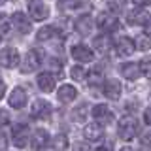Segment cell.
Listing matches in <instances>:
<instances>
[{
	"label": "cell",
	"instance_id": "1",
	"mask_svg": "<svg viewBox=\"0 0 151 151\" xmlns=\"http://www.w3.org/2000/svg\"><path fill=\"white\" fill-rule=\"evenodd\" d=\"M138 130H140V123L136 117H125V119H121L119 129H117V132H119V136L123 140H132L138 134Z\"/></svg>",
	"mask_w": 151,
	"mask_h": 151
},
{
	"label": "cell",
	"instance_id": "2",
	"mask_svg": "<svg viewBox=\"0 0 151 151\" xmlns=\"http://www.w3.org/2000/svg\"><path fill=\"white\" fill-rule=\"evenodd\" d=\"M96 25L106 32H115L119 28V19L115 15H111V13H100L96 19Z\"/></svg>",
	"mask_w": 151,
	"mask_h": 151
},
{
	"label": "cell",
	"instance_id": "3",
	"mask_svg": "<svg viewBox=\"0 0 151 151\" xmlns=\"http://www.w3.org/2000/svg\"><path fill=\"white\" fill-rule=\"evenodd\" d=\"M28 12H30V17L34 21H44L47 17V6L42 0H28Z\"/></svg>",
	"mask_w": 151,
	"mask_h": 151
},
{
	"label": "cell",
	"instance_id": "4",
	"mask_svg": "<svg viewBox=\"0 0 151 151\" xmlns=\"http://www.w3.org/2000/svg\"><path fill=\"white\" fill-rule=\"evenodd\" d=\"M30 115L34 117V119H49L51 115V104L45 102V100H36L34 106L30 108Z\"/></svg>",
	"mask_w": 151,
	"mask_h": 151
},
{
	"label": "cell",
	"instance_id": "5",
	"mask_svg": "<svg viewBox=\"0 0 151 151\" xmlns=\"http://www.w3.org/2000/svg\"><path fill=\"white\" fill-rule=\"evenodd\" d=\"M28 138H30V132H28V127L25 123H21V125H17L13 129V144L17 147H25L28 144Z\"/></svg>",
	"mask_w": 151,
	"mask_h": 151
},
{
	"label": "cell",
	"instance_id": "6",
	"mask_svg": "<svg viewBox=\"0 0 151 151\" xmlns=\"http://www.w3.org/2000/svg\"><path fill=\"white\" fill-rule=\"evenodd\" d=\"M38 66H40V57H38V53H36L34 49L28 51V53L25 55V59H23L21 70H23L25 74H28V72H34Z\"/></svg>",
	"mask_w": 151,
	"mask_h": 151
},
{
	"label": "cell",
	"instance_id": "7",
	"mask_svg": "<svg viewBox=\"0 0 151 151\" xmlns=\"http://www.w3.org/2000/svg\"><path fill=\"white\" fill-rule=\"evenodd\" d=\"M72 57L78 63H89V60H93V51H91V47L78 44L72 47Z\"/></svg>",
	"mask_w": 151,
	"mask_h": 151
},
{
	"label": "cell",
	"instance_id": "8",
	"mask_svg": "<svg viewBox=\"0 0 151 151\" xmlns=\"http://www.w3.org/2000/svg\"><path fill=\"white\" fill-rule=\"evenodd\" d=\"M93 117L98 123H102V125H108V123L113 121V113L110 111V108H108V106H102V104H98V106L93 108Z\"/></svg>",
	"mask_w": 151,
	"mask_h": 151
},
{
	"label": "cell",
	"instance_id": "9",
	"mask_svg": "<svg viewBox=\"0 0 151 151\" xmlns=\"http://www.w3.org/2000/svg\"><path fill=\"white\" fill-rule=\"evenodd\" d=\"M19 64V53L13 47H4L2 49V66L4 68H15Z\"/></svg>",
	"mask_w": 151,
	"mask_h": 151
},
{
	"label": "cell",
	"instance_id": "10",
	"mask_svg": "<svg viewBox=\"0 0 151 151\" xmlns=\"http://www.w3.org/2000/svg\"><path fill=\"white\" fill-rule=\"evenodd\" d=\"M8 102H9V106H12V108L21 110V108H25V104H27V93L23 91L21 87L13 89L12 94H9V98H8Z\"/></svg>",
	"mask_w": 151,
	"mask_h": 151
},
{
	"label": "cell",
	"instance_id": "11",
	"mask_svg": "<svg viewBox=\"0 0 151 151\" xmlns=\"http://www.w3.org/2000/svg\"><path fill=\"white\" fill-rule=\"evenodd\" d=\"M12 23H13V27H15L21 34H28V32H30V19L25 17L21 12H15L12 15Z\"/></svg>",
	"mask_w": 151,
	"mask_h": 151
},
{
	"label": "cell",
	"instance_id": "12",
	"mask_svg": "<svg viewBox=\"0 0 151 151\" xmlns=\"http://www.w3.org/2000/svg\"><path fill=\"white\" fill-rule=\"evenodd\" d=\"M85 138H87L89 142H98L104 136V129H102V123H91V125L85 127L83 130Z\"/></svg>",
	"mask_w": 151,
	"mask_h": 151
},
{
	"label": "cell",
	"instance_id": "13",
	"mask_svg": "<svg viewBox=\"0 0 151 151\" xmlns=\"http://www.w3.org/2000/svg\"><path fill=\"white\" fill-rule=\"evenodd\" d=\"M104 94H106L110 100H117V98L121 96V83L113 78L108 79V81L104 83Z\"/></svg>",
	"mask_w": 151,
	"mask_h": 151
},
{
	"label": "cell",
	"instance_id": "14",
	"mask_svg": "<svg viewBox=\"0 0 151 151\" xmlns=\"http://www.w3.org/2000/svg\"><path fill=\"white\" fill-rule=\"evenodd\" d=\"M38 87L44 93H51L55 89V76L51 72H42L38 76Z\"/></svg>",
	"mask_w": 151,
	"mask_h": 151
},
{
	"label": "cell",
	"instance_id": "15",
	"mask_svg": "<svg viewBox=\"0 0 151 151\" xmlns=\"http://www.w3.org/2000/svg\"><path fill=\"white\" fill-rule=\"evenodd\" d=\"M149 21V15L145 12H142V9H132V12H129V15H127V23L129 25H147Z\"/></svg>",
	"mask_w": 151,
	"mask_h": 151
},
{
	"label": "cell",
	"instance_id": "16",
	"mask_svg": "<svg viewBox=\"0 0 151 151\" xmlns=\"http://www.w3.org/2000/svg\"><path fill=\"white\" fill-rule=\"evenodd\" d=\"M76 30H78V34L87 36L89 32L93 30V19H91V15H81V17L76 19Z\"/></svg>",
	"mask_w": 151,
	"mask_h": 151
},
{
	"label": "cell",
	"instance_id": "17",
	"mask_svg": "<svg viewBox=\"0 0 151 151\" xmlns=\"http://www.w3.org/2000/svg\"><path fill=\"white\" fill-rule=\"evenodd\" d=\"M121 74H123V78H127V79H130V81H134V79L140 78L142 68H140V64H136V63H127V64H123Z\"/></svg>",
	"mask_w": 151,
	"mask_h": 151
},
{
	"label": "cell",
	"instance_id": "18",
	"mask_svg": "<svg viewBox=\"0 0 151 151\" xmlns=\"http://www.w3.org/2000/svg\"><path fill=\"white\" fill-rule=\"evenodd\" d=\"M138 49V47H136V44L134 42L130 40V38H119V40H117V51H119V55H132L134 53V51Z\"/></svg>",
	"mask_w": 151,
	"mask_h": 151
},
{
	"label": "cell",
	"instance_id": "19",
	"mask_svg": "<svg viewBox=\"0 0 151 151\" xmlns=\"http://www.w3.org/2000/svg\"><path fill=\"white\" fill-rule=\"evenodd\" d=\"M57 96H59L60 102L68 104L78 96V91H76V87H72V85H63V87L59 89V93H57Z\"/></svg>",
	"mask_w": 151,
	"mask_h": 151
},
{
	"label": "cell",
	"instance_id": "20",
	"mask_svg": "<svg viewBox=\"0 0 151 151\" xmlns=\"http://www.w3.org/2000/svg\"><path fill=\"white\" fill-rule=\"evenodd\" d=\"M47 142H49V134H47V130H44V129L36 130L34 140H32V145H34L36 149H44V147H47V145H49Z\"/></svg>",
	"mask_w": 151,
	"mask_h": 151
},
{
	"label": "cell",
	"instance_id": "21",
	"mask_svg": "<svg viewBox=\"0 0 151 151\" xmlns=\"http://www.w3.org/2000/svg\"><path fill=\"white\" fill-rule=\"evenodd\" d=\"M87 81H89V85H93V87H96V85H100L104 81V76H102V68H100V66H94L91 72H89Z\"/></svg>",
	"mask_w": 151,
	"mask_h": 151
},
{
	"label": "cell",
	"instance_id": "22",
	"mask_svg": "<svg viewBox=\"0 0 151 151\" xmlns=\"http://www.w3.org/2000/svg\"><path fill=\"white\" fill-rule=\"evenodd\" d=\"M93 45L96 47V49L100 51V53H108V49H110L111 42H110V38H108L106 34H102V36H96V38H94Z\"/></svg>",
	"mask_w": 151,
	"mask_h": 151
},
{
	"label": "cell",
	"instance_id": "23",
	"mask_svg": "<svg viewBox=\"0 0 151 151\" xmlns=\"http://www.w3.org/2000/svg\"><path fill=\"white\" fill-rule=\"evenodd\" d=\"M55 36H59V32H57L55 27H44V28L38 30V40L40 42H47V40H51V38H55Z\"/></svg>",
	"mask_w": 151,
	"mask_h": 151
},
{
	"label": "cell",
	"instance_id": "24",
	"mask_svg": "<svg viewBox=\"0 0 151 151\" xmlns=\"http://www.w3.org/2000/svg\"><path fill=\"white\" fill-rule=\"evenodd\" d=\"M49 147H51V149H66V147H68L66 136H64V134H59V136H55V138H51Z\"/></svg>",
	"mask_w": 151,
	"mask_h": 151
},
{
	"label": "cell",
	"instance_id": "25",
	"mask_svg": "<svg viewBox=\"0 0 151 151\" xmlns=\"http://www.w3.org/2000/svg\"><path fill=\"white\" fill-rule=\"evenodd\" d=\"M147 36H149L147 32H145V34L136 36V47H138V49L145 51V49H149V47H151V42H149V38H147Z\"/></svg>",
	"mask_w": 151,
	"mask_h": 151
},
{
	"label": "cell",
	"instance_id": "26",
	"mask_svg": "<svg viewBox=\"0 0 151 151\" xmlns=\"http://www.w3.org/2000/svg\"><path fill=\"white\" fill-rule=\"evenodd\" d=\"M140 68H142V74L151 79V57H145V59L140 60Z\"/></svg>",
	"mask_w": 151,
	"mask_h": 151
},
{
	"label": "cell",
	"instance_id": "27",
	"mask_svg": "<svg viewBox=\"0 0 151 151\" xmlns=\"http://www.w3.org/2000/svg\"><path fill=\"white\" fill-rule=\"evenodd\" d=\"M72 79H76V81H81L83 79V68L81 66H74L72 68Z\"/></svg>",
	"mask_w": 151,
	"mask_h": 151
},
{
	"label": "cell",
	"instance_id": "28",
	"mask_svg": "<svg viewBox=\"0 0 151 151\" xmlns=\"http://www.w3.org/2000/svg\"><path fill=\"white\" fill-rule=\"evenodd\" d=\"M8 36H9V23L6 15H2V38H8Z\"/></svg>",
	"mask_w": 151,
	"mask_h": 151
},
{
	"label": "cell",
	"instance_id": "29",
	"mask_svg": "<svg viewBox=\"0 0 151 151\" xmlns=\"http://www.w3.org/2000/svg\"><path fill=\"white\" fill-rule=\"evenodd\" d=\"M76 6V0H59V9H68Z\"/></svg>",
	"mask_w": 151,
	"mask_h": 151
},
{
	"label": "cell",
	"instance_id": "30",
	"mask_svg": "<svg viewBox=\"0 0 151 151\" xmlns=\"http://www.w3.org/2000/svg\"><path fill=\"white\" fill-rule=\"evenodd\" d=\"M142 145H144V147H151V130H147L145 132L144 136H142Z\"/></svg>",
	"mask_w": 151,
	"mask_h": 151
},
{
	"label": "cell",
	"instance_id": "31",
	"mask_svg": "<svg viewBox=\"0 0 151 151\" xmlns=\"http://www.w3.org/2000/svg\"><path fill=\"white\" fill-rule=\"evenodd\" d=\"M85 113H87V106H85V104H81V106H79V110H78V115H76V113H74V115L78 117L79 121H83V119H85Z\"/></svg>",
	"mask_w": 151,
	"mask_h": 151
},
{
	"label": "cell",
	"instance_id": "32",
	"mask_svg": "<svg viewBox=\"0 0 151 151\" xmlns=\"http://www.w3.org/2000/svg\"><path fill=\"white\" fill-rule=\"evenodd\" d=\"M136 8H145V6H151V0H132Z\"/></svg>",
	"mask_w": 151,
	"mask_h": 151
},
{
	"label": "cell",
	"instance_id": "33",
	"mask_svg": "<svg viewBox=\"0 0 151 151\" xmlns=\"http://www.w3.org/2000/svg\"><path fill=\"white\" fill-rule=\"evenodd\" d=\"M123 4H125V0H110V6H111L113 9H121Z\"/></svg>",
	"mask_w": 151,
	"mask_h": 151
},
{
	"label": "cell",
	"instance_id": "34",
	"mask_svg": "<svg viewBox=\"0 0 151 151\" xmlns=\"http://www.w3.org/2000/svg\"><path fill=\"white\" fill-rule=\"evenodd\" d=\"M51 66H53L55 70H60V68H63V60H59V59H51Z\"/></svg>",
	"mask_w": 151,
	"mask_h": 151
},
{
	"label": "cell",
	"instance_id": "35",
	"mask_svg": "<svg viewBox=\"0 0 151 151\" xmlns=\"http://www.w3.org/2000/svg\"><path fill=\"white\" fill-rule=\"evenodd\" d=\"M145 121L151 125V108H147V111H145Z\"/></svg>",
	"mask_w": 151,
	"mask_h": 151
}]
</instances>
